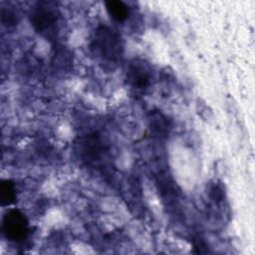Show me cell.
Segmentation results:
<instances>
[{
    "label": "cell",
    "mask_w": 255,
    "mask_h": 255,
    "mask_svg": "<svg viewBox=\"0 0 255 255\" xmlns=\"http://www.w3.org/2000/svg\"><path fill=\"white\" fill-rule=\"evenodd\" d=\"M2 229L9 240L20 242L29 234V222L20 210L10 209L3 216Z\"/></svg>",
    "instance_id": "cell-2"
},
{
    "label": "cell",
    "mask_w": 255,
    "mask_h": 255,
    "mask_svg": "<svg viewBox=\"0 0 255 255\" xmlns=\"http://www.w3.org/2000/svg\"><path fill=\"white\" fill-rule=\"evenodd\" d=\"M31 21L38 32L47 33L57 22L56 11L47 6H40L32 13Z\"/></svg>",
    "instance_id": "cell-3"
},
{
    "label": "cell",
    "mask_w": 255,
    "mask_h": 255,
    "mask_svg": "<svg viewBox=\"0 0 255 255\" xmlns=\"http://www.w3.org/2000/svg\"><path fill=\"white\" fill-rule=\"evenodd\" d=\"M149 77V70L142 61H134L130 64L128 72V80L132 86L136 88L147 86Z\"/></svg>",
    "instance_id": "cell-4"
},
{
    "label": "cell",
    "mask_w": 255,
    "mask_h": 255,
    "mask_svg": "<svg viewBox=\"0 0 255 255\" xmlns=\"http://www.w3.org/2000/svg\"><path fill=\"white\" fill-rule=\"evenodd\" d=\"M17 193L15 183L10 179H4L0 184V201L1 205H11L16 201Z\"/></svg>",
    "instance_id": "cell-5"
},
{
    "label": "cell",
    "mask_w": 255,
    "mask_h": 255,
    "mask_svg": "<svg viewBox=\"0 0 255 255\" xmlns=\"http://www.w3.org/2000/svg\"><path fill=\"white\" fill-rule=\"evenodd\" d=\"M95 47L100 55L109 61H115L122 55L123 46L121 38L113 30L101 27L97 30Z\"/></svg>",
    "instance_id": "cell-1"
},
{
    "label": "cell",
    "mask_w": 255,
    "mask_h": 255,
    "mask_svg": "<svg viewBox=\"0 0 255 255\" xmlns=\"http://www.w3.org/2000/svg\"><path fill=\"white\" fill-rule=\"evenodd\" d=\"M105 4L109 14L117 21H124L128 18V10L124 2L119 0H109Z\"/></svg>",
    "instance_id": "cell-6"
}]
</instances>
